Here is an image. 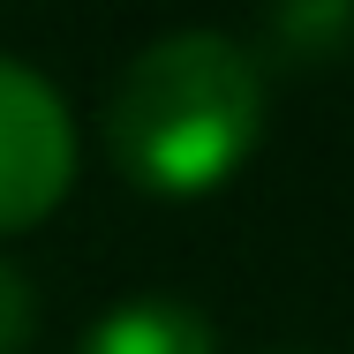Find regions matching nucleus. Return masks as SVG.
I'll use <instances>...</instances> for the list:
<instances>
[{"mask_svg": "<svg viewBox=\"0 0 354 354\" xmlns=\"http://www.w3.org/2000/svg\"><path fill=\"white\" fill-rule=\"evenodd\" d=\"M279 354H317V347H279Z\"/></svg>", "mask_w": 354, "mask_h": 354, "instance_id": "obj_6", "label": "nucleus"}, {"mask_svg": "<svg viewBox=\"0 0 354 354\" xmlns=\"http://www.w3.org/2000/svg\"><path fill=\"white\" fill-rule=\"evenodd\" d=\"M75 354H218V332L204 309L174 301V294H129L106 317H91Z\"/></svg>", "mask_w": 354, "mask_h": 354, "instance_id": "obj_3", "label": "nucleus"}, {"mask_svg": "<svg viewBox=\"0 0 354 354\" xmlns=\"http://www.w3.org/2000/svg\"><path fill=\"white\" fill-rule=\"evenodd\" d=\"M272 38L294 61H332L354 46V0H279L272 8Z\"/></svg>", "mask_w": 354, "mask_h": 354, "instance_id": "obj_4", "label": "nucleus"}, {"mask_svg": "<svg viewBox=\"0 0 354 354\" xmlns=\"http://www.w3.org/2000/svg\"><path fill=\"white\" fill-rule=\"evenodd\" d=\"M75 189V113L68 98L0 53V234H30Z\"/></svg>", "mask_w": 354, "mask_h": 354, "instance_id": "obj_2", "label": "nucleus"}, {"mask_svg": "<svg viewBox=\"0 0 354 354\" xmlns=\"http://www.w3.org/2000/svg\"><path fill=\"white\" fill-rule=\"evenodd\" d=\"M38 339V286L15 257H0V354H30Z\"/></svg>", "mask_w": 354, "mask_h": 354, "instance_id": "obj_5", "label": "nucleus"}, {"mask_svg": "<svg viewBox=\"0 0 354 354\" xmlns=\"http://www.w3.org/2000/svg\"><path fill=\"white\" fill-rule=\"evenodd\" d=\"M106 143L143 196H212L264 143V68L226 30H166L121 68Z\"/></svg>", "mask_w": 354, "mask_h": 354, "instance_id": "obj_1", "label": "nucleus"}]
</instances>
